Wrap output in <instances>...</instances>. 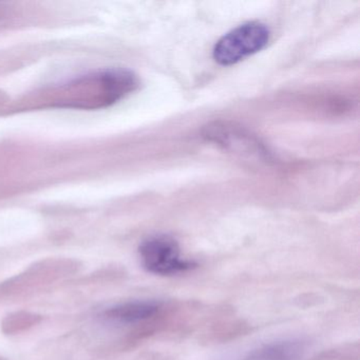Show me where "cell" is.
I'll list each match as a JSON object with an SVG mask.
<instances>
[{"instance_id":"obj_3","label":"cell","mask_w":360,"mask_h":360,"mask_svg":"<svg viewBox=\"0 0 360 360\" xmlns=\"http://www.w3.org/2000/svg\"><path fill=\"white\" fill-rule=\"evenodd\" d=\"M206 136L233 153L262 155V149L259 142L250 134H245L243 130L235 126L216 123L207 128Z\"/></svg>"},{"instance_id":"obj_4","label":"cell","mask_w":360,"mask_h":360,"mask_svg":"<svg viewBox=\"0 0 360 360\" xmlns=\"http://www.w3.org/2000/svg\"><path fill=\"white\" fill-rule=\"evenodd\" d=\"M158 307L155 303L139 302L131 304L124 305V307L115 309L113 311V316L119 319L126 321H134V320L143 319L149 317L157 311Z\"/></svg>"},{"instance_id":"obj_2","label":"cell","mask_w":360,"mask_h":360,"mask_svg":"<svg viewBox=\"0 0 360 360\" xmlns=\"http://www.w3.org/2000/svg\"><path fill=\"white\" fill-rule=\"evenodd\" d=\"M140 255L145 269L158 275H172L193 269L195 265L183 260L176 242L164 236L145 241L141 245Z\"/></svg>"},{"instance_id":"obj_1","label":"cell","mask_w":360,"mask_h":360,"mask_svg":"<svg viewBox=\"0 0 360 360\" xmlns=\"http://www.w3.org/2000/svg\"><path fill=\"white\" fill-rule=\"evenodd\" d=\"M269 41V30L261 22H246L219 39L214 48V60L231 66L261 51Z\"/></svg>"}]
</instances>
